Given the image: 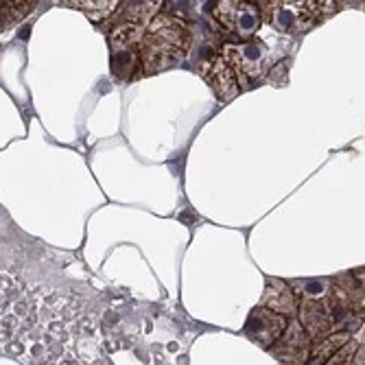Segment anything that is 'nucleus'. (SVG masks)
<instances>
[{
    "label": "nucleus",
    "mask_w": 365,
    "mask_h": 365,
    "mask_svg": "<svg viewBox=\"0 0 365 365\" xmlns=\"http://www.w3.org/2000/svg\"><path fill=\"white\" fill-rule=\"evenodd\" d=\"M190 48V31L184 20L162 14L155 16L140 44V63L147 73H158L182 61Z\"/></svg>",
    "instance_id": "obj_1"
},
{
    "label": "nucleus",
    "mask_w": 365,
    "mask_h": 365,
    "mask_svg": "<svg viewBox=\"0 0 365 365\" xmlns=\"http://www.w3.org/2000/svg\"><path fill=\"white\" fill-rule=\"evenodd\" d=\"M212 16L239 38H254L260 26V14L245 0H217Z\"/></svg>",
    "instance_id": "obj_2"
},
{
    "label": "nucleus",
    "mask_w": 365,
    "mask_h": 365,
    "mask_svg": "<svg viewBox=\"0 0 365 365\" xmlns=\"http://www.w3.org/2000/svg\"><path fill=\"white\" fill-rule=\"evenodd\" d=\"M239 73H243L250 79H258L262 77L264 68H267V46H264L262 40H252L247 44H227L223 46L221 53Z\"/></svg>",
    "instance_id": "obj_3"
},
{
    "label": "nucleus",
    "mask_w": 365,
    "mask_h": 365,
    "mask_svg": "<svg viewBox=\"0 0 365 365\" xmlns=\"http://www.w3.org/2000/svg\"><path fill=\"white\" fill-rule=\"evenodd\" d=\"M202 77L206 83L215 90V94L221 101H232L239 94V83L235 75V66H232L223 55H212L202 63Z\"/></svg>",
    "instance_id": "obj_4"
},
{
    "label": "nucleus",
    "mask_w": 365,
    "mask_h": 365,
    "mask_svg": "<svg viewBox=\"0 0 365 365\" xmlns=\"http://www.w3.org/2000/svg\"><path fill=\"white\" fill-rule=\"evenodd\" d=\"M287 330V319L282 313L274 311V309H256L250 317H247V326L245 333L250 339H254L260 346H269L276 339H280V335Z\"/></svg>",
    "instance_id": "obj_5"
},
{
    "label": "nucleus",
    "mask_w": 365,
    "mask_h": 365,
    "mask_svg": "<svg viewBox=\"0 0 365 365\" xmlns=\"http://www.w3.org/2000/svg\"><path fill=\"white\" fill-rule=\"evenodd\" d=\"M264 304L282 315H291L295 311V297L287 284L278 280H269V287L264 291Z\"/></svg>",
    "instance_id": "obj_6"
},
{
    "label": "nucleus",
    "mask_w": 365,
    "mask_h": 365,
    "mask_svg": "<svg viewBox=\"0 0 365 365\" xmlns=\"http://www.w3.org/2000/svg\"><path fill=\"white\" fill-rule=\"evenodd\" d=\"M145 26L143 24H136V22H127V24H120L116 26L112 33H110V44H112V51L116 48H131V46H140L143 40H145Z\"/></svg>",
    "instance_id": "obj_7"
},
{
    "label": "nucleus",
    "mask_w": 365,
    "mask_h": 365,
    "mask_svg": "<svg viewBox=\"0 0 365 365\" xmlns=\"http://www.w3.org/2000/svg\"><path fill=\"white\" fill-rule=\"evenodd\" d=\"M160 5H162V0H129V5L125 7L123 16L127 22L147 24L149 20L155 18Z\"/></svg>",
    "instance_id": "obj_8"
},
{
    "label": "nucleus",
    "mask_w": 365,
    "mask_h": 365,
    "mask_svg": "<svg viewBox=\"0 0 365 365\" xmlns=\"http://www.w3.org/2000/svg\"><path fill=\"white\" fill-rule=\"evenodd\" d=\"M118 5V0H77V5L88 18H92L94 22L106 20Z\"/></svg>",
    "instance_id": "obj_9"
},
{
    "label": "nucleus",
    "mask_w": 365,
    "mask_h": 365,
    "mask_svg": "<svg viewBox=\"0 0 365 365\" xmlns=\"http://www.w3.org/2000/svg\"><path fill=\"white\" fill-rule=\"evenodd\" d=\"M36 0H3V26L20 20L33 9Z\"/></svg>",
    "instance_id": "obj_10"
},
{
    "label": "nucleus",
    "mask_w": 365,
    "mask_h": 365,
    "mask_svg": "<svg viewBox=\"0 0 365 365\" xmlns=\"http://www.w3.org/2000/svg\"><path fill=\"white\" fill-rule=\"evenodd\" d=\"M20 295V282L11 276V274H3V313L11 309V304H16V297Z\"/></svg>",
    "instance_id": "obj_11"
},
{
    "label": "nucleus",
    "mask_w": 365,
    "mask_h": 365,
    "mask_svg": "<svg viewBox=\"0 0 365 365\" xmlns=\"http://www.w3.org/2000/svg\"><path fill=\"white\" fill-rule=\"evenodd\" d=\"M302 5L309 14L313 16H324L328 11H333L335 0H302Z\"/></svg>",
    "instance_id": "obj_12"
},
{
    "label": "nucleus",
    "mask_w": 365,
    "mask_h": 365,
    "mask_svg": "<svg viewBox=\"0 0 365 365\" xmlns=\"http://www.w3.org/2000/svg\"><path fill=\"white\" fill-rule=\"evenodd\" d=\"M344 341H348V335L344 333V335H337V337H330L328 341H326V346H322V348H317V352L313 354V359H326V356H330V354H333V350L335 348H339Z\"/></svg>",
    "instance_id": "obj_13"
},
{
    "label": "nucleus",
    "mask_w": 365,
    "mask_h": 365,
    "mask_svg": "<svg viewBox=\"0 0 365 365\" xmlns=\"http://www.w3.org/2000/svg\"><path fill=\"white\" fill-rule=\"evenodd\" d=\"M284 5H302V0H280Z\"/></svg>",
    "instance_id": "obj_14"
},
{
    "label": "nucleus",
    "mask_w": 365,
    "mask_h": 365,
    "mask_svg": "<svg viewBox=\"0 0 365 365\" xmlns=\"http://www.w3.org/2000/svg\"><path fill=\"white\" fill-rule=\"evenodd\" d=\"M66 5H77V0H63Z\"/></svg>",
    "instance_id": "obj_15"
}]
</instances>
